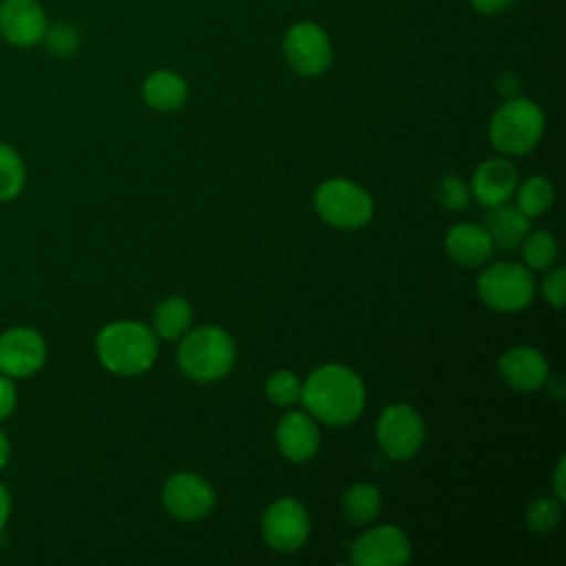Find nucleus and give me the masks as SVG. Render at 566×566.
<instances>
[{"label":"nucleus","mask_w":566,"mask_h":566,"mask_svg":"<svg viewBox=\"0 0 566 566\" xmlns=\"http://www.w3.org/2000/svg\"><path fill=\"white\" fill-rule=\"evenodd\" d=\"M46 363L44 336L33 327H11L0 334V374L9 378H29Z\"/></svg>","instance_id":"10"},{"label":"nucleus","mask_w":566,"mask_h":566,"mask_svg":"<svg viewBox=\"0 0 566 566\" xmlns=\"http://www.w3.org/2000/svg\"><path fill=\"white\" fill-rule=\"evenodd\" d=\"M517 186V170L504 157L482 161L471 179V195L486 208L500 206L511 199Z\"/></svg>","instance_id":"15"},{"label":"nucleus","mask_w":566,"mask_h":566,"mask_svg":"<svg viewBox=\"0 0 566 566\" xmlns=\"http://www.w3.org/2000/svg\"><path fill=\"white\" fill-rule=\"evenodd\" d=\"M544 133L542 108L524 97L506 99L491 117L489 139L504 155H524L537 146Z\"/></svg>","instance_id":"4"},{"label":"nucleus","mask_w":566,"mask_h":566,"mask_svg":"<svg viewBox=\"0 0 566 566\" xmlns=\"http://www.w3.org/2000/svg\"><path fill=\"white\" fill-rule=\"evenodd\" d=\"M44 42L49 46V51L57 57H69L77 51V44H80V35L75 31L73 24L69 22H57L53 27L46 29L44 33Z\"/></svg>","instance_id":"28"},{"label":"nucleus","mask_w":566,"mask_h":566,"mask_svg":"<svg viewBox=\"0 0 566 566\" xmlns=\"http://www.w3.org/2000/svg\"><path fill=\"white\" fill-rule=\"evenodd\" d=\"M190 321H192V307L181 296H170L161 301L153 314L155 334L166 340H175L184 336L186 329L190 327Z\"/></svg>","instance_id":"20"},{"label":"nucleus","mask_w":566,"mask_h":566,"mask_svg":"<svg viewBox=\"0 0 566 566\" xmlns=\"http://www.w3.org/2000/svg\"><path fill=\"white\" fill-rule=\"evenodd\" d=\"M376 436L389 458L409 460L424 442V422L413 407L389 405L378 418Z\"/></svg>","instance_id":"7"},{"label":"nucleus","mask_w":566,"mask_h":566,"mask_svg":"<svg viewBox=\"0 0 566 566\" xmlns=\"http://www.w3.org/2000/svg\"><path fill=\"white\" fill-rule=\"evenodd\" d=\"M49 29L46 13L38 0H2L0 2V35L18 46H35Z\"/></svg>","instance_id":"13"},{"label":"nucleus","mask_w":566,"mask_h":566,"mask_svg":"<svg viewBox=\"0 0 566 566\" xmlns=\"http://www.w3.org/2000/svg\"><path fill=\"white\" fill-rule=\"evenodd\" d=\"M301 400L307 411L325 424H347L365 407L360 376L345 365H321L303 382Z\"/></svg>","instance_id":"1"},{"label":"nucleus","mask_w":566,"mask_h":566,"mask_svg":"<svg viewBox=\"0 0 566 566\" xmlns=\"http://www.w3.org/2000/svg\"><path fill=\"white\" fill-rule=\"evenodd\" d=\"M316 212L332 226L354 230L374 214V201L365 188L347 179H327L314 195Z\"/></svg>","instance_id":"5"},{"label":"nucleus","mask_w":566,"mask_h":566,"mask_svg":"<svg viewBox=\"0 0 566 566\" xmlns=\"http://www.w3.org/2000/svg\"><path fill=\"white\" fill-rule=\"evenodd\" d=\"M553 203V186L546 177L535 175L528 177L520 190H517V208L528 217H539L542 212H546Z\"/></svg>","instance_id":"23"},{"label":"nucleus","mask_w":566,"mask_h":566,"mask_svg":"<svg viewBox=\"0 0 566 566\" xmlns=\"http://www.w3.org/2000/svg\"><path fill=\"white\" fill-rule=\"evenodd\" d=\"M533 274L520 263L489 265L478 279L480 298L497 312H517L533 298Z\"/></svg>","instance_id":"6"},{"label":"nucleus","mask_w":566,"mask_h":566,"mask_svg":"<svg viewBox=\"0 0 566 566\" xmlns=\"http://www.w3.org/2000/svg\"><path fill=\"white\" fill-rule=\"evenodd\" d=\"M555 495L559 502L566 500V489H564V458L557 462V469H555Z\"/></svg>","instance_id":"34"},{"label":"nucleus","mask_w":566,"mask_h":566,"mask_svg":"<svg viewBox=\"0 0 566 566\" xmlns=\"http://www.w3.org/2000/svg\"><path fill=\"white\" fill-rule=\"evenodd\" d=\"M517 0H471V7L478 11V13H484V15H495V13H502L506 9H511Z\"/></svg>","instance_id":"32"},{"label":"nucleus","mask_w":566,"mask_h":566,"mask_svg":"<svg viewBox=\"0 0 566 566\" xmlns=\"http://www.w3.org/2000/svg\"><path fill=\"white\" fill-rule=\"evenodd\" d=\"M287 64L301 75H321L332 62V42L316 22H296L283 38Z\"/></svg>","instance_id":"8"},{"label":"nucleus","mask_w":566,"mask_h":566,"mask_svg":"<svg viewBox=\"0 0 566 566\" xmlns=\"http://www.w3.org/2000/svg\"><path fill=\"white\" fill-rule=\"evenodd\" d=\"M142 95L146 104L155 111H175L186 102L188 84L179 73L161 69L146 77L142 86Z\"/></svg>","instance_id":"19"},{"label":"nucleus","mask_w":566,"mask_h":566,"mask_svg":"<svg viewBox=\"0 0 566 566\" xmlns=\"http://www.w3.org/2000/svg\"><path fill=\"white\" fill-rule=\"evenodd\" d=\"M181 371L199 382L223 378L234 365V343L217 325H203L184 336L177 354Z\"/></svg>","instance_id":"3"},{"label":"nucleus","mask_w":566,"mask_h":566,"mask_svg":"<svg viewBox=\"0 0 566 566\" xmlns=\"http://www.w3.org/2000/svg\"><path fill=\"white\" fill-rule=\"evenodd\" d=\"M524 520L533 533H551L562 520V502L557 497H537L528 504Z\"/></svg>","instance_id":"26"},{"label":"nucleus","mask_w":566,"mask_h":566,"mask_svg":"<svg viewBox=\"0 0 566 566\" xmlns=\"http://www.w3.org/2000/svg\"><path fill=\"white\" fill-rule=\"evenodd\" d=\"M9 455H11V444H9V438H7V433L0 429V471L7 467V462H9Z\"/></svg>","instance_id":"35"},{"label":"nucleus","mask_w":566,"mask_h":566,"mask_svg":"<svg viewBox=\"0 0 566 566\" xmlns=\"http://www.w3.org/2000/svg\"><path fill=\"white\" fill-rule=\"evenodd\" d=\"M263 539L281 553L298 551L310 535V515L305 506L292 497L272 502L261 520Z\"/></svg>","instance_id":"9"},{"label":"nucleus","mask_w":566,"mask_h":566,"mask_svg":"<svg viewBox=\"0 0 566 566\" xmlns=\"http://www.w3.org/2000/svg\"><path fill=\"white\" fill-rule=\"evenodd\" d=\"M380 511V493L376 486L358 482L343 495V515L349 524H369Z\"/></svg>","instance_id":"21"},{"label":"nucleus","mask_w":566,"mask_h":566,"mask_svg":"<svg viewBox=\"0 0 566 566\" xmlns=\"http://www.w3.org/2000/svg\"><path fill=\"white\" fill-rule=\"evenodd\" d=\"M321 433L316 422L303 411H290L279 420L276 447L292 462H307L318 451Z\"/></svg>","instance_id":"16"},{"label":"nucleus","mask_w":566,"mask_h":566,"mask_svg":"<svg viewBox=\"0 0 566 566\" xmlns=\"http://www.w3.org/2000/svg\"><path fill=\"white\" fill-rule=\"evenodd\" d=\"M411 546L402 528L394 524L363 533L349 548V559L358 566H400L409 559Z\"/></svg>","instance_id":"12"},{"label":"nucleus","mask_w":566,"mask_h":566,"mask_svg":"<svg viewBox=\"0 0 566 566\" xmlns=\"http://www.w3.org/2000/svg\"><path fill=\"white\" fill-rule=\"evenodd\" d=\"M99 363L119 376H137L157 358V334L142 323L117 321L99 329L95 338Z\"/></svg>","instance_id":"2"},{"label":"nucleus","mask_w":566,"mask_h":566,"mask_svg":"<svg viewBox=\"0 0 566 566\" xmlns=\"http://www.w3.org/2000/svg\"><path fill=\"white\" fill-rule=\"evenodd\" d=\"M497 369L504 382L517 391H535L548 380L546 358L528 345L506 349L497 360Z\"/></svg>","instance_id":"14"},{"label":"nucleus","mask_w":566,"mask_h":566,"mask_svg":"<svg viewBox=\"0 0 566 566\" xmlns=\"http://www.w3.org/2000/svg\"><path fill=\"white\" fill-rule=\"evenodd\" d=\"M522 254L531 270H546L557 259V241L548 230L531 232L524 237Z\"/></svg>","instance_id":"24"},{"label":"nucleus","mask_w":566,"mask_h":566,"mask_svg":"<svg viewBox=\"0 0 566 566\" xmlns=\"http://www.w3.org/2000/svg\"><path fill=\"white\" fill-rule=\"evenodd\" d=\"M9 517H11V493H9V489L0 482V531L7 526Z\"/></svg>","instance_id":"33"},{"label":"nucleus","mask_w":566,"mask_h":566,"mask_svg":"<svg viewBox=\"0 0 566 566\" xmlns=\"http://www.w3.org/2000/svg\"><path fill=\"white\" fill-rule=\"evenodd\" d=\"M27 181V168L20 153L0 142V201L15 199Z\"/></svg>","instance_id":"22"},{"label":"nucleus","mask_w":566,"mask_h":566,"mask_svg":"<svg viewBox=\"0 0 566 566\" xmlns=\"http://www.w3.org/2000/svg\"><path fill=\"white\" fill-rule=\"evenodd\" d=\"M301 391H303V382L290 369H279L265 380V396L279 407H290L298 402Z\"/></svg>","instance_id":"25"},{"label":"nucleus","mask_w":566,"mask_h":566,"mask_svg":"<svg viewBox=\"0 0 566 566\" xmlns=\"http://www.w3.org/2000/svg\"><path fill=\"white\" fill-rule=\"evenodd\" d=\"M161 500L172 517L195 522L214 506V489L197 473H175L168 478Z\"/></svg>","instance_id":"11"},{"label":"nucleus","mask_w":566,"mask_h":566,"mask_svg":"<svg viewBox=\"0 0 566 566\" xmlns=\"http://www.w3.org/2000/svg\"><path fill=\"white\" fill-rule=\"evenodd\" d=\"M436 197L440 201L442 208L451 210V212H460L467 210L471 203V190L467 188V184L462 179H458L455 175L442 177L436 186Z\"/></svg>","instance_id":"27"},{"label":"nucleus","mask_w":566,"mask_h":566,"mask_svg":"<svg viewBox=\"0 0 566 566\" xmlns=\"http://www.w3.org/2000/svg\"><path fill=\"white\" fill-rule=\"evenodd\" d=\"M18 405V391L13 378L0 374V420L9 418Z\"/></svg>","instance_id":"30"},{"label":"nucleus","mask_w":566,"mask_h":566,"mask_svg":"<svg viewBox=\"0 0 566 566\" xmlns=\"http://www.w3.org/2000/svg\"><path fill=\"white\" fill-rule=\"evenodd\" d=\"M495 86H497V91H500V95H502V97L511 99V97H517V93H520V88H522V82H520L517 73H513V71H504V73H500V75H497Z\"/></svg>","instance_id":"31"},{"label":"nucleus","mask_w":566,"mask_h":566,"mask_svg":"<svg viewBox=\"0 0 566 566\" xmlns=\"http://www.w3.org/2000/svg\"><path fill=\"white\" fill-rule=\"evenodd\" d=\"M449 256L462 268H478L489 261L493 252L491 237L475 223H458L444 239Z\"/></svg>","instance_id":"17"},{"label":"nucleus","mask_w":566,"mask_h":566,"mask_svg":"<svg viewBox=\"0 0 566 566\" xmlns=\"http://www.w3.org/2000/svg\"><path fill=\"white\" fill-rule=\"evenodd\" d=\"M528 228L531 219L520 208H513L506 201L500 206H491V210L484 214V230L491 237L493 248H500L504 252L517 248L528 234Z\"/></svg>","instance_id":"18"},{"label":"nucleus","mask_w":566,"mask_h":566,"mask_svg":"<svg viewBox=\"0 0 566 566\" xmlns=\"http://www.w3.org/2000/svg\"><path fill=\"white\" fill-rule=\"evenodd\" d=\"M542 292H544L546 301L559 310L566 298V270L555 268L553 272H548V276L542 283Z\"/></svg>","instance_id":"29"}]
</instances>
